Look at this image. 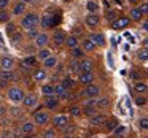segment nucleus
Masks as SVG:
<instances>
[{
  "mask_svg": "<svg viewBox=\"0 0 148 138\" xmlns=\"http://www.w3.org/2000/svg\"><path fill=\"white\" fill-rule=\"evenodd\" d=\"M38 22H40V18L34 13H29L21 19V27L26 29V30H30V29H34V27H37Z\"/></svg>",
  "mask_w": 148,
  "mask_h": 138,
  "instance_id": "nucleus-1",
  "label": "nucleus"
},
{
  "mask_svg": "<svg viewBox=\"0 0 148 138\" xmlns=\"http://www.w3.org/2000/svg\"><path fill=\"white\" fill-rule=\"evenodd\" d=\"M8 99L13 103H21L24 100V92L19 87H10L8 89Z\"/></svg>",
  "mask_w": 148,
  "mask_h": 138,
  "instance_id": "nucleus-2",
  "label": "nucleus"
},
{
  "mask_svg": "<svg viewBox=\"0 0 148 138\" xmlns=\"http://www.w3.org/2000/svg\"><path fill=\"white\" fill-rule=\"evenodd\" d=\"M34 121H35L37 125H45L46 122L49 121V114L45 111H40V113H35V116H34Z\"/></svg>",
  "mask_w": 148,
  "mask_h": 138,
  "instance_id": "nucleus-3",
  "label": "nucleus"
},
{
  "mask_svg": "<svg viewBox=\"0 0 148 138\" xmlns=\"http://www.w3.org/2000/svg\"><path fill=\"white\" fill-rule=\"evenodd\" d=\"M99 92H100V87L99 86H96V84H88L86 87H84V95L86 97H96V95H99Z\"/></svg>",
  "mask_w": 148,
  "mask_h": 138,
  "instance_id": "nucleus-4",
  "label": "nucleus"
},
{
  "mask_svg": "<svg viewBox=\"0 0 148 138\" xmlns=\"http://www.w3.org/2000/svg\"><path fill=\"white\" fill-rule=\"evenodd\" d=\"M129 22H131V19L129 18H119V19L113 21V29L115 30H119V29H126V27L129 26Z\"/></svg>",
  "mask_w": 148,
  "mask_h": 138,
  "instance_id": "nucleus-5",
  "label": "nucleus"
},
{
  "mask_svg": "<svg viewBox=\"0 0 148 138\" xmlns=\"http://www.w3.org/2000/svg\"><path fill=\"white\" fill-rule=\"evenodd\" d=\"M84 22H86L88 27H97L100 22V18L97 16V14H88L86 19H84Z\"/></svg>",
  "mask_w": 148,
  "mask_h": 138,
  "instance_id": "nucleus-6",
  "label": "nucleus"
},
{
  "mask_svg": "<svg viewBox=\"0 0 148 138\" xmlns=\"http://www.w3.org/2000/svg\"><path fill=\"white\" fill-rule=\"evenodd\" d=\"M53 124H54V127L62 128L64 125H67V124H69V118H67V116H64V114H59V116H56V118H54Z\"/></svg>",
  "mask_w": 148,
  "mask_h": 138,
  "instance_id": "nucleus-7",
  "label": "nucleus"
},
{
  "mask_svg": "<svg viewBox=\"0 0 148 138\" xmlns=\"http://www.w3.org/2000/svg\"><path fill=\"white\" fill-rule=\"evenodd\" d=\"M0 67H2V70H13L14 61L11 57H2V61H0Z\"/></svg>",
  "mask_w": 148,
  "mask_h": 138,
  "instance_id": "nucleus-8",
  "label": "nucleus"
},
{
  "mask_svg": "<svg viewBox=\"0 0 148 138\" xmlns=\"http://www.w3.org/2000/svg\"><path fill=\"white\" fill-rule=\"evenodd\" d=\"M92 80H94V75H92V71H84V73H80V83L81 84H91L92 83Z\"/></svg>",
  "mask_w": 148,
  "mask_h": 138,
  "instance_id": "nucleus-9",
  "label": "nucleus"
},
{
  "mask_svg": "<svg viewBox=\"0 0 148 138\" xmlns=\"http://www.w3.org/2000/svg\"><path fill=\"white\" fill-rule=\"evenodd\" d=\"M40 24H42L43 29H49V27H53V16L49 13H45L43 18L40 19Z\"/></svg>",
  "mask_w": 148,
  "mask_h": 138,
  "instance_id": "nucleus-10",
  "label": "nucleus"
},
{
  "mask_svg": "<svg viewBox=\"0 0 148 138\" xmlns=\"http://www.w3.org/2000/svg\"><path fill=\"white\" fill-rule=\"evenodd\" d=\"M53 38H54V43H56V45L61 46L62 43H65L67 37H65V32H62V30H56V32H54V37H53Z\"/></svg>",
  "mask_w": 148,
  "mask_h": 138,
  "instance_id": "nucleus-11",
  "label": "nucleus"
},
{
  "mask_svg": "<svg viewBox=\"0 0 148 138\" xmlns=\"http://www.w3.org/2000/svg\"><path fill=\"white\" fill-rule=\"evenodd\" d=\"M54 95H56V97H62V99H65V97H70V94L67 92V89H65L62 84H58V86H54Z\"/></svg>",
  "mask_w": 148,
  "mask_h": 138,
  "instance_id": "nucleus-12",
  "label": "nucleus"
},
{
  "mask_svg": "<svg viewBox=\"0 0 148 138\" xmlns=\"http://www.w3.org/2000/svg\"><path fill=\"white\" fill-rule=\"evenodd\" d=\"M91 125H94V127H97V125H102V124H105L107 122V119H105V116L103 114H96V116H92L91 118Z\"/></svg>",
  "mask_w": 148,
  "mask_h": 138,
  "instance_id": "nucleus-13",
  "label": "nucleus"
},
{
  "mask_svg": "<svg viewBox=\"0 0 148 138\" xmlns=\"http://www.w3.org/2000/svg\"><path fill=\"white\" fill-rule=\"evenodd\" d=\"M89 40L94 43L96 46H102L103 43H105V38H103L102 33H92V35L89 37Z\"/></svg>",
  "mask_w": 148,
  "mask_h": 138,
  "instance_id": "nucleus-14",
  "label": "nucleus"
},
{
  "mask_svg": "<svg viewBox=\"0 0 148 138\" xmlns=\"http://www.w3.org/2000/svg\"><path fill=\"white\" fill-rule=\"evenodd\" d=\"M91 70H92V61H89V59H84V61L80 62V73L91 71Z\"/></svg>",
  "mask_w": 148,
  "mask_h": 138,
  "instance_id": "nucleus-15",
  "label": "nucleus"
},
{
  "mask_svg": "<svg viewBox=\"0 0 148 138\" xmlns=\"http://www.w3.org/2000/svg\"><path fill=\"white\" fill-rule=\"evenodd\" d=\"M56 65H58V59H56L54 56H49V57H46L45 61H43V67L45 68H54Z\"/></svg>",
  "mask_w": 148,
  "mask_h": 138,
  "instance_id": "nucleus-16",
  "label": "nucleus"
},
{
  "mask_svg": "<svg viewBox=\"0 0 148 138\" xmlns=\"http://www.w3.org/2000/svg\"><path fill=\"white\" fill-rule=\"evenodd\" d=\"M94 106H96L97 109H105V108H108L110 106V100L108 99H99V100H96V103H94Z\"/></svg>",
  "mask_w": 148,
  "mask_h": 138,
  "instance_id": "nucleus-17",
  "label": "nucleus"
},
{
  "mask_svg": "<svg viewBox=\"0 0 148 138\" xmlns=\"http://www.w3.org/2000/svg\"><path fill=\"white\" fill-rule=\"evenodd\" d=\"M58 103H59V100H58V97H56V95H49V97H46V100H45V105L48 106L49 109L56 108V106H58Z\"/></svg>",
  "mask_w": 148,
  "mask_h": 138,
  "instance_id": "nucleus-18",
  "label": "nucleus"
},
{
  "mask_svg": "<svg viewBox=\"0 0 148 138\" xmlns=\"http://www.w3.org/2000/svg\"><path fill=\"white\" fill-rule=\"evenodd\" d=\"M24 105L26 106H29V108H32V106H35L37 105V97L35 95H32V94H30V95H24Z\"/></svg>",
  "mask_w": 148,
  "mask_h": 138,
  "instance_id": "nucleus-19",
  "label": "nucleus"
},
{
  "mask_svg": "<svg viewBox=\"0 0 148 138\" xmlns=\"http://www.w3.org/2000/svg\"><path fill=\"white\" fill-rule=\"evenodd\" d=\"M48 40H49V37L46 35V33H40V35L35 38V45L42 48V46H45L46 43H48Z\"/></svg>",
  "mask_w": 148,
  "mask_h": 138,
  "instance_id": "nucleus-20",
  "label": "nucleus"
},
{
  "mask_svg": "<svg viewBox=\"0 0 148 138\" xmlns=\"http://www.w3.org/2000/svg\"><path fill=\"white\" fill-rule=\"evenodd\" d=\"M24 11H26V3H23V2H18V3L14 5V8H13V14L19 16V14H23Z\"/></svg>",
  "mask_w": 148,
  "mask_h": 138,
  "instance_id": "nucleus-21",
  "label": "nucleus"
},
{
  "mask_svg": "<svg viewBox=\"0 0 148 138\" xmlns=\"http://www.w3.org/2000/svg\"><path fill=\"white\" fill-rule=\"evenodd\" d=\"M65 45H67L70 49H75V48L78 46V38H77L75 35H73V37H67V40H65Z\"/></svg>",
  "mask_w": 148,
  "mask_h": 138,
  "instance_id": "nucleus-22",
  "label": "nucleus"
},
{
  "mask_svg": "<svg viewBox=\"0 0 148 138\" xmlns=\"http://www.w3.org/2000/svg\"><path fill=\"white\" fill-rule=\"evenodd\" d=\"M0 78H3V80H7V81L16 80V76H14V73L11 70H2L0 71Z\"/></svg>",
  "mask_w": 148,
  "mask_h": 138,
  "instance_id": "nucleus-23",
  "label": "nucleus"
},
{
  "mask_svg": "<svg viewBox=\"0 0 148 138\" xmlns=\"http://www.w3.org/2000/svg\"><path fill=\"white\" fill-rule=\"evenodd\" d=\"M62 86H64L65 87V89H73V87H75V80H72V78H64V80H62Z\"/></svg>",
  "mask_w": 148,
  "mask_h": 138,
  "instance_id": "nucleus-24",
  "label": "nucleus"
},
{
  "mask_svg": "<svg viewBox=\"0 0 148 138\" xmlns=\"http://www.w3.org/2000/svg\"><path fill=\"white\" fill-rule=\"evenodd\" d=\"M46 78V71L42 70V68H38V70H35V73H34V80L35 81H43Z\"/></svg>",
  "mask_w": 148,
  "mask_h": 138,
  "instance_id": "nucleus-25",
  "label": "nucleus"
},
{
  "mask_svg": "<svg viewBox=\"0 0 148 138\" xmlns=\"http://www.w3.org/2000/svg\"><path fill=\"white\" fill-rule=\"evenodd\" d=\"M34 127H35V124H34V122H24L23 127H21V130H23L24 133H32Z\"/></svg>",
  "mask_w": 148,
  "mask_h": 138,
  "instance_id": "nucleus-26",
  "label": "nucleus"
},
{
  "mask_svg": "<svg viewBox=\"0 0 148 138\" xmlns=\"http://www.w3.org/2000/svg\"><path fill=\"white\" fill-rule=\"evenodd\" d=\"M134 89H135V92H138V94H143V92H147L148 86H147L145 83H140V81H137V83H135V86H134Z\"/></svg>",
  "mask_w": 148,
  "mask_h": 138,
  "instance_id": "nucleus-27",
  "label": "nucleus"
},
{
  "mask_svg": "<svg viewBox=\"0 0 148 138\" xmlns=\"http://www.w3.org/2000/svg\"><path fill=\"white\" fill-rule=\"evenodd\" d=\"M35 64H37V57H34V56L26 57V59L23 61V67H34Z\"/></svg>",
  "mask_w": 148,
  "mask_h": 138,
  "instance_id": "nucleus-28",
  "label": "nucleus"
},
{
  "mask_svg": "<svg viewBox=\"0 0 148 138\" xmlns=\"http://www.w3.org/2000/svg\"><path fill=\"white\" fill-rule=\"evenodd\" d=\"M42 92L45 94L46 97L54 95V86H51V84H46V86H43V87H42Z\"/></svg>",
  "mask_w": 148,
  "mask_h": 138,
  "instance_id": "nucleus-29",
  "label": "nucleus"
},
{
  "mask_svg": "<svg viewBox=\"0 0 148 138\" xmlns=\"http://www.w3.org/2000/svg\"><path fill=\"white\" fill-rule=\"evenodd\" d=\"M131 19H134V21H140L142 19V11L138 10V8H132L131 10Z\"/></svg>",
  "mask_w": 148,
  "mask_h": 138,
  "instance_id": "nucleus-30",
  "label": "nucleus"
},
{
  "mask_svg": "<svg viewBox=\"0 0 148 138\" xmlns=\"http://www.w3.org/2000/svg\"><path fill=\"white\" fill-rule=\"evenodd\" d=\"M86 10L91 11V14H96V11L99 10V5H97L96 2H88V3H86Z\"/></svg>",
  "mask_w": 148,
  "mask_h": 138,
  "instance_id": "nucleus-31",
  "label": "nucleus"
},
{
  "mask_svg": "<svg viewBox=\"0 0 148 138\" xmlns=\"http://www.w3.org/2000/svg\"><path fill=\"white\" fill-rule=\"evenodd\" d=\"M83 49H84V51H94V49H96V45L88 38V40H84V41H83Z\"/></svg>",
  "mask_w": 148,
  "mask_h": 138,
  "instance_id": "nucleus-32",
  "label": "nucleus"
},
{
  "mask_svg": "<svg viewBox=\"0 0 148 138\" xmlns=\"http://www.w3.org/2000/svg\"><path fill=\"white\" fill-rule=\"evenodd\" d=\"M84 114L86 116H89V118H92V116H96V113H97V108L96 106H84Z\"/></svg>",
  "mask_w": 148,
  "mask_h": 138,
  "instance_id": "nucleus-33",
  "label": "nucleus"
},
{
  "mask_svg": "<svg viewBox=\"0 0 148 138\" xmlns=\"http://www.w3.org/2000/svg\"><path fill=\"white\" fill-rule=\"evenodd\" d=\"M40 35V32L37 30V27H34V29H30V30H27V37H29L30 40H35L37 37Z\"/></svg>",
  "mask_w": 148,
  "mask_h": 138,
  "instance_id": "nucleus-34",
  "label": "nucleus"
},
{
  "mask_svg": "<svg viewBox=\"0 0 148 138\" xmlns=\"http://www.w3.org/2000/svg\"><path fill=\"white\" fill-rule=\"evenodd\" d=\"M49 56H51V54H49V49H42V51L38 52V56H37V57L42 59V61H45V59L49 57Z\"/></svg>",
  "mask_w": 148,
  "mask_h": 138,
  "instance_id": "nucleus-35",
  "label": "nucleus"
},
{
  "mask_svg": "<svg viewBox=\"0 0 148 138\" xmlns=\"http://www.w3.org/2000/svg\"><path fill=\"white\" fill-rule=\"evenodd\" d=\"M138 125H140L142 130H148V118H142L138 121Z\"/></svg>",
  "mask_w": 148,
  "mask_h": 138,
  "instance_id": "nucleus-36",
  "label": "nucleus"
},
{
  "mask_svg": "<svg viewBox=\"0 0 148 138\" xmlns=\"http://www.w3.org/2000/svg\"><path fill=\"white\" fill-rule=\"evenodd\" d=\"M8 19H10V14L5 10H0V22H7Z\"/></svg>",
  "mask_w": 148,
  "mask_h": 138,
  "instance_id": "nucleus-37",
  "label": "nucleus"
},
{
  "mask_svg": "<svg viewBox=\"0 0 148 138\" xmlns=\"http://www.w3.org/2000/svg\"><path fill=\"white\" fill-rule=\"evenodd\" d=\"M126 133V127L124 125H118V127L115 128V135L116 137H121V135H124Z\"/></svg>",
  "mask_w": 148,
  "mask_h": 138,
  "instance_id": "nucleus-38",
  "label": "nucleus"
},
{
  "mask_svg": "<svg viewBox=\"0 0 148 138\" xmlns=\"http://www.w3.org/2000/svg\"><path fill=\"white\" fill-rule=\"evenodd\" d=\"M138 59L140 61H148V49H142V51H138Z\"/></svg>",
  "mask_w": 148,
  "mask_h": 138,
  "instance_id": "nucleus-39",
  "label": "nucleus"
},
{
  "mask_svg": "<svg viewBox=\"0 0 148 138\" xmlns=\"http://www.w3.org/2000/svg\"><path fill=\"white\" fill-rule=\"evenodd\" d=\"M70 70L72 71H78V73H80V62L78 61H73L70 64Z\"/></svg>",
  "mask_w": 148,
  "mask_h": 138,
  "instance_id": "nucleus-40",
  "label": "nucleus"
},
{
  "mask_svg": "<svg viewBox=\"0 0 148 138\" xmlns=\"http://www.w3.org/2000/svg\"><path fill=\"white\" fill-rule=\"evenodd\" d=\"M54 137H56V132L53 130V128L45 130V133H43V138H54Z\"/></svg>",
  "mask_w": 148,
  "mask_h": 138,
  "instance_id": "nucleus-41",
  "label": "nucleus"
},
{
  "mask_svg": "<svg viewBox=\"0 0 148 138\" xmlns=\"http://www.w3.org/2000/svg\"><path fill=\"white\" fill-rule=\"evenodd\" d=\"M116 127H118V122L116 121H108L107 122V130H115Z\"/></svg>",
  "mask_w": 148,
  "mask_h": 138,
  "instance_id": "nucleus-42",
  "label": "nucleus"
},
{
  "mask_svg": "<svg viewBox=\"0 0 148 138\" xmlns=\"http://www.w3.org/2000/svg\"><path fill=\"white\" fill-rule=\"evenodd\" d=\"M69 113H70L72 116H78L81 113V109H80V106H72V108L69 109Z\"/></svg>",
  "mask_w": 148,
  "mask_h": 138,
  "instance_id": "nucleus-43",
  "label": "nucleus"
},
{
  "mask_svg": "<svg viewBox=\"0 0 148 138\" xmlns=\"http://www.w3.org/2000/svg\"><path fill=\"white\" fill-rule=\"evenodd\" d=\"M19 41H21V33L19 32L13 33V35H11V43H14V45H16V43H19Z\"/></svg>",
  "mask_w": 148,
  "mask_h": 138,
  "instance_id": "nucleus-44",
  "label": "nucleus"
},
{
  "mask_svg": "<svg viewBox=\"0 0 148 138\" xmlns=\"http://www.w3.org/2000/svg\"><path fill=\"white\" fill-rule=\"evenodd\" d=\"M138 10L142 11V14H148V2H145V3H142L140 7H138Z\"/></svg>",
  "mask_w": 148,
  "mask_h": 138,
  "instance_id": "nucleus-45",
  "label": "nucleus"
},
{
  "mask_svg": "<svg viewBox=\"0 0 148 138\" xmlns=\"http://www.w3.org/2000/svg\"><path fill=\"white\" fill-rule=\"evenodd\" d=\"M145 103H147V99H145V97H137V99H135V105L143 106Z\"/></svg>",
  "mask_w": 148,
  "mask_h": 138,
  "instance_id": "nucleus-46",
  "label": "nucleus"
},
{
  "mask_svg": "<svg viewBox=\"0 0 148 138\" xmlns=\"http://www.w3.org/2000/svg\"><path fill=\"white\" fill-rule=\"evenodd\" d=\"M72 56H73V57H81V56H83V51H81V49H78V48H75V49H72Z\"/></svg>",
  "mask_w": 148,
  "mask_h": 138,
  "instance_id": "nucleus-47",
  "label": "nucleus"
},
{
  "mask_svg": "<svg viewBox=\"0 0 148 138\" xmlns=\"http://www.w3.org/2000/svg\"><path fill=\"white\" fill-rule=\"evenodd\" d=\"M115 18H116V13H115L113 10H110L108 13H107V19H108V21H113Z\"/></svg>",
  "mask_w": 148,
  "mask_h": 138,
  "instance_id": "nucleus-48",
  "label": "nucleus"
},
{
  "mask_svg": "<svg viewBox=\"0 0 148 138\" xmlns=\"http://www.w3.org/2000/svg\"><path fill=\"white\" fill-rule=\"evenodd\" d=\"M59 22H61V16H59V14L53 16V27H54V26H58Z\"/></svg>",
  "mask_w": 148,
  "mask_h": 138,
  "instance_id": "nucleus-49",
  "label": "nucleus"
},
{
  "mask_svg": "<svg viewBox=\"0 0 148 138\" xmlns=\"http://www.w3.org/2000/svg\"><path fill=\"white\" fill-rule=\"evenodd\" d=\"M8 3H10V0H0V10H5Z\"/></svg>",
  "mask_w": 148,
  "mask_h": 138,
  "instance_id": "nucleus-50",
  "label": "nucleus"
},
{
  "mask_svg": "<svg viewBox=\"0 0 148 138\" xmlns=\"http://www.w3.org/2000/svg\"><path fill=\"white\" fill-rule=\"evenodd\" d=\"M131 76L134 78V80H138V76H140V75H138L135 70H132V71H131Z\"/></svg>",
  "mask_w": 148,
  "mask_h": 138,
  "instance_id": "nucleus-51",
  "label": "nucleus"
},
{
  "mask_svg": "<svg viewBox=\"0 0 148 138\" xmlns=\"http://www.w3.org/2000/svg\"><path fill=\"white\" fill-rule=\"evenodd\" d=\"M7 83H8L7 80H3V78H0V87H5V86H7Z\"/></svg>",
  "mask_w": 148,
  "mask_h": 138,
  "instance_id": "nucleus-52",
  "label": "nucleus"
},
{
  "mask_svg": "<svg viewBox=\"0 0 148 138\" xmlns=\"http://www.w3.org/2000/svg\"><path fill=\"white\" fill-rule=\"evenodd\" d=\"M7 30H8V33L11 35V33L14 32V26H13V24H11V26H8V27H7Z\"/></svg>",
  "mask_w": 148,
  "mask_h": 138,
  "instance_id": "nucleus-53",
  "label": "nucleus"
},
{
  "mask_svg": "<svg viewBox=\"0 0 148 138\" xmlns=\"http://www.w3.org/2000/svg\"><path fill=\"white\" fill-rule=\"evenodd\" d=\"M21 2H23V3H35L37 0H21Z\"/></svg>",
  "mask_w": 148,
  "mask_h": 138,
  "instance_id": "nucleus-54",
  "label": "nucleus"
},
{
  "mask_svg": "<svg viewBox=\"0 0 148 138\" xmlns=\"http://www.w3.org/2000/svg\"><path fill=\"white\" fill-rule=\"evenodd\" d=\"M124 37H127V40H129V41H134V37H132L131 33H126Z\"/></svg>",
  "mask_w": 148,
  "mask_h": 138,
  "instance_id": "nucleus-55",
  "label": "nucleus"
},
{
  "mask_svg": "<svg viewBox=\"0 0 148 138\" xmlns=\"http://www.w3.org/2000/svg\"><path fill=\"white\" fill-rule=\"evenodd\" d=\"M3 114H5V106L0 105V116H3Z\"/></svg>",
  "mask_w": 148,
  "mask_h": 138,
  "instance_id": "nucleus-56",
  "label": "nucleus"
},
{
  "mask_svg": "<svg viewBox=\"0 0 148 138\" xmlns=\"http://www.w3.org/2000/svg\"><path fill=\"white\" fill-rule=\"evenodd\" d=\"M24 138H37V137H35V135H34V133H29V135H26V137H24Z\"/></svg>",
  "mask_w": 148,
  "mask_h": 138,
  "instance_id": "nucleus-57",
  "label": "nucleus"
},
{
  "mask_svg": "<svg viewBox=\"0 0 148 138\" xmlns=\"http://www.w3.org/2000/svg\"><path fill=\"white\" fill-rule=\"evenodd\" d=\"M143 29L148 30V21H147V22H143Z\"/></svg>",
  "mask_w": 148,
  "mask_h": 138,
  "instance_id": "nucleus-58",
  "label": "nucleus"
},
{
  "mask_svg": "<svg viewBox=\"0 0 148 138\" xmlns=\"http://www.w3.org/2000/svg\"><path fill=\"white\" fill-rule=\"evenodd\" d=\"M143 45L147 46V49H148V38H147V40H145V41H143Z\"/></svg>",
  "mask_w": 148,
  "mask_h": 138,
  "instance_id": "nucleus-59",
  "label": "nucleus"
},
{
  "mask_svg": "<svg viewBox=\"0 0 148 138\" xmlns=\"http://www.w3.org/2000/svg\"><path fill=\"white\" fill-rule=\"evenodd\" d=\"M129 2H131V3H137V0H129Z\"/></svg>",
  "mask_w": 148,
  "mask_h": 138,
  "instance_id": "nucleus-60",
  "label": "nucleus"
},
{
  "mask_svg": "<svg viewBox=\"0 0 148 138\" xmlns=\"http://www.w3.org/2000/svg\"><path fill=\"white\" fill-rule=\"evenodd\" d=\"M115 2H116V3H118V5H121V0H115Z\"/></svg>",
  "mask_w": 148,
  "mask_h": 138,
  "instance_id": "nucleus-61",
  "label": "nucleus"
},
{
  "mask_svg": "<svg viewBox=\"0 0 148 138\" xmlns=\"http://www.w3.org/2000/svg\"><path fill=\"white\" fill-rule=\"evenodd\" d=\"M64 138H75V137H70V135H67V137H64Z\"/></svg>",
  "mask_w": 148,
  "mask_h": 138,
  "instance_id": "nucleus-62",
  "label": "nucleus"
},
{
  "mask_svg": "<svg viewBox=\"0 0 148 138\" xmlns=\"http://www.w3.org/2000/svg\"><path fill=\"white\" fill-rule=\"evenodd\" d=\"M92 138H97V137H92Z\"/></svg>",
  "mask_w": 148,
  "mask_h": 138,
  "instance_id": "nucleus-63",
  "label": "nucleus"
}]
</instances>
